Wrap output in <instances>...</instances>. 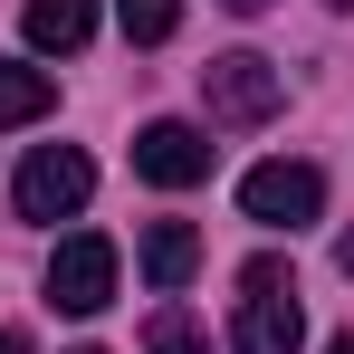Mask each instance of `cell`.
Segmentation results:
<instances>
[{"label":"cell","instance_id":"cell-1","mask_svg":"<svg viewBox=\"0 0 354 354\" xmlns=\"http://www.w3.org/2000/svg\"><path fill=\"white\" fill-rule=\"evenodd\" d=\"M230 345H239V354H297V345H306V306H297L288 259H249V268H239Z\"/></svg>","mask_w":354,"mask_h":354},{"label":"cell","instance_id":"cell-2","mask_svg":"<svg viewBox=\"0 0 354 354\" xmlns=\"http://www.w3.org/2000/svg\"><path fill=\"white\" fill-rule=\"evenodd\" d=\"M278 67L259 58V48H230V58L201 67V106H211V124H268L278 115Z\"/></svg>","mask_w":354,"mask_h":354},{"label":"cell","instance_id":"cell-3","mask_svg":"<svg viewBox=\"0 0 354 354\" xmlns=\"http://www.w3.org/2000/svg\"><path fill=\"white\" fill-rule=\"evenodd\" d=\"M239 211L259 230H306L326 211V173L316 163H259V173H239Z\"/></svg>","mask_w":354,"mask_h":354},{"label":"cell","instance_id":"cell-4","mask_svg":"<svg viewBox=\"0 0 354 354\" xmlns=\"http://www.w3.org/2000/svg\"><path fill=\"white\" fill-rule=\"evenodd\" d=\"M86 192H96V163L77 144H39L19 163V221H67V211H86Z\"/></svg>","mask_w":354,"mask_h":354},{"label":"cell","instance_id":"cell-5","mask_svg":"<svg viewBox=\"0 0 354 354\" xmlns=\"http://www.w3.org/2000/svg\"><path fill=\"white\" fill-rule=\"evenodd\" d=\"M211 134L201 124H182V115H153L144 134H134V173L153 182V192H192V182H211Z\"/></svg>","mask_w":354,"mask_h":354},{"label":"cell","instance_id":"cell-6","mask_svg":"<svg viewBox=\"0 0 354 354\" xmlns=\"http://www.w3.org/2000/svg\"><path fill=\"white\" fill-rule=\"evenodd\" d=\"M106 297H115V239H96V230L58 239V259H48V306H58V316H96Z\"/></svg>","mask_w":354,"mask_h":354},{"label":"cell","instance_id":"cell-7","mask_svg":"<svg viewBox=\"0 0 354 354\" xmlns=\"http://www.w3.org/2000/svg\"><path fill=\"white\" fill-rule=\"evenodd\" d=\"M19 29H29V48H86V39H96V0H29V10H19Z\"/></svg>","mask_w":354,"mask_h":354},{"label":"cell","instance_id":"cell-8","mask_svg":"<svg viewBox=\"0 0 354 354\" xmlns=\"http://www.w3.org/2000/svg\"><path fill=\"white\" fill-rule=\"evenodd\" d=\"M192 268H201V230H192V221H153V230H144V278H153V288H182Z\"/></svg>","mask_w":354,"mask_h":354},{"label":"cell","instance_id":"cell-9","mask_svg":"<svg viewBox=\"0 0 354 354\" xmlns=\"http://www.w3.org/2000/svg\"><path fill=\"white\" fill-rule=\"evenodd\" d=\"M48 106H58V77H48V67L0 58V124H39Z\"/></svg>","mask_w":354,"mask_h":354},{"label":"cell","instance_id":"cell-10","mask_svg":"<svg viewBox=\"0 0 354 354\" xmlns=\"http://www.w3.org/2000/svg\"><path fill=\"white\" fill-rule=\"evenodd\" d=\"M144 354H211V335L192 326V306H153L144 316Z\"/></svg>","mask_w":354,"mask_h":354},{"label":"cell","instance_id":"cell-11","mask_svg":"<svg viewBox=\"0 0 354 354\" xmlns=\"http://www.w3.org/2000/svg\"><path fill=\"white\" fill-rule=\"evenodd\" d=\"M115 10H124V39H134V48H163L182 29V0H115Z\"/></svg>","mask_w":354,"mask_h":354},{"label":"cell","instance_id":"cell-12","mask_svg":"<svg viewBox=\"0 0 354 354\" xmlns=\"http://www.w3.org/2000/svg\"><path fill=\"white\" fill-rule=\"evenodd\" d=\"M0 354H39V345H29V335H19V326H10V335H0Z\"/></svg>","mask_w":354,"mask_h":354},{"label":"cell","instance_id":"cell-13","mask_svg":"<svg viewBox=\"0 0 354 354\" xmlns=\"http://www.w3.org/2000/svg\"><path fill=\"white\" fill-rule=\"evenodd\" d=\"M335 268H345V278H354V230H345V239H335Z\"/></svg>","mask_w":354,"mask_h":354},{"label":"cell","instance_id":"cell-14","mask_svg":"<svg viewBox=\"0 0 354 354\" xmlns=\"http://www.w3.org/2000/svg\"><path fill=\"white\" fill-rule=\"evenodd\" d=\"M221 10H239V19H259V10H268V0H221Z\"/></svg>","mask_w":354,"mask_h":354},{"label":"cell","instance_id":"cell-15","mask_svg":"<svg viewBox=\"0 0 354 354\" xmlns=\"http://www.w3.org/2000/svg\"><path fill=\"white\" fill-rule=\"evenodd\" d=\"M326 354H354V326H345V335H335V345H326Z\"/></svg>","mask_w":354,"mask_h":354},{"label":"cell","instance_id":"cell-16","mask_svg":"<svg viewBox=\"0 0 354 354\" xmlns=\"http://www.w3.org/2000/svg\"><path fill=\"white\" fill-rule=\"evenodd\" d=\"M326 10H354V0H326Z\"/></svg>","mask_w":354,"mask_h":354},{"label":"cell","instance_id":"cell-17","mask_svg":"<svg viewBox=\"0 0 354 354\" xmlns=\"http://www.w3.org/2000/svg\"><path fill=\"white\" fill-rule=\"evenodd\" d=\"M86 354H96V345H86Z\"/></svg>","mask_w":354,"mask_h":354}]
</instances>
